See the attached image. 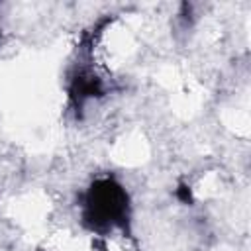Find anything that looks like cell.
I'll return each instance as SVG.
<instances>
[{
	"label": "cell",
	"instance_id": "obj_1",
	"mask_svg": "<svg viewBox=\"0 0 251 251\" xmlns=\"http://www.w3.org/2000/svg\"><path fill=\"white\" fill-rule=\"evenodd\" d=\"M82 222L90 231L104 233L112 227L127 229L129 226V196L114 178H98L84 194Z\"/></svg>",
	"mask_w": 251,
	"mask_h": 251
},
{
	"label": "cell",
	"instance_id": "obj_2",
	"mask_svg": "<svg viewBox=\"0 0 251 251\" xmlns=\"http://www.w3.org/2000/svg\"><path fill=\"white\" fill-rule=\"evenodd\" d=\"M69 92H71V102L75 104L76 110H80L86 100L98 98V96L104 94V84L96 75H92L88 71H82L73 78Z\"/></svg>",
	"mask_w": 251,
	"mask_h": 251
},
{
	"label": "cell",
	"instance_id": "obj_3",
	"mask_svg": "<svg viewBox=\"0 0 251 251\" xmlns=\"http://www.w3.org/2000/svg\"><path fill=\"white\" fill-rule=\"evenodd\" d=\"M175 196L182 202V204H192V188L186 182H178V186L175 188Z\"/></svg>",
	"mask_w": 251,
	"mask_h": 251
}]
</instances>
